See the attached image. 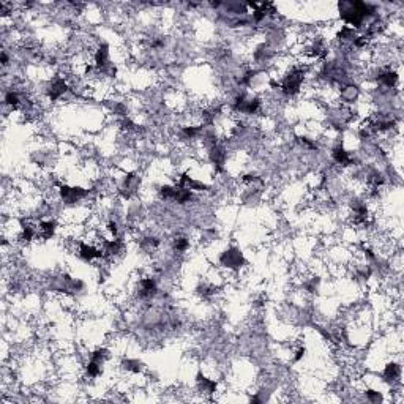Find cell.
<instances>
[{"mask_svg": "<svg viewBox=\"0 0 404 404\" xmlns=\"http://www.w3.org/2000/svg\"><path fill=\"white\" fill-rule=\"evenodd\" d=\"M174 251L175 252H185L188 248H189V240L188 238H185V237H179V238H175L174 240Z\"/></svg>", "mask_w": 404, "mask_h": 404, "instance_id": "8", "label": "cell"}, {"mask_svg": "<svg viewBox=\"0 0 404 404\" xmlns=\"http://www.w3.org/2000/svg\"><path fill=\"white\" fill-rule=\"evenodd\" d=\"M401 376V366L396 365V363H390L385 366V371H384V377L385 381H390V382H395L398 381Z\"/></svg>", "mask_w": 404, "mask_h": 404, "instance_id": "7", "label": "cell"}, {"mask_svg": "<svg viewBox=\"0 0 404 404\" xmlns=\"http://www.w3.org/2000/svg\"><path fill=\"white\" fill-rule=\"evenodd\" d=\"M332 158H333L335 163L341 164V166H351V163H352L351 153L343 147V145H337V147H333Z\"/></svg>", "mask_w": 404, "mask_h": 404, "instance_id": "5", "label": "cell"}, {"mask_svg": "<svg viewBox=\"0 0 404 404\" xmlns=\"http://www.w3.org/2000/svg\"><path fill=\"white\" fill-rule=\"evenodd\" d=\"M59 194L62 201L65 204H76L81 199H84L88 194V189L79 188V186H68V185H60L59 188Z\"/></svg>", "mask_w": 404, "mask_h": 404, "instance_id": "2", "label": "cell"}, {"mask_svg": "<svg viewBox=\"0 0 404 404\" xmlns=\"http://www.w3.org/2000/svg\"><path fill=\"white\" fill-rule=\"evenodd\" d=\"M198 385H199V390L202 393H207V395H212L217 391V382L212 381V379H207L202 374H198Z\"/></svg>", "mask_w": 404, "mask_h": 404, "instance_id": "6", "label": "cell"}, {"mask_svg": "<svg viewBox=\"0 0 404 404\" xmlns=\"http://www.w3.org/2000/svg\"><path fill=\"white\" fill-rule=\"evenodd\" d=\"M219 264L223 265V267L229 269V270H238L245 264V259H243V254H242V251L240 250L229 248V250H226L224 252H221Z\"/></svg>", "mask_w": 404, "mask_h": 404, "instance_id": "1", "label": "cell"}, {"mask_svg": "<svg viewBox=\"0 0 404 404\" xmlns=\"http://www.w3.org/2000/svg\"><path fill=\"white\" fill-rule=\"evenodd\" d=\"M305 352H306V349L305 347H299V351L295 352V357H294V362H300V360L305 357Z\"/></svg>", "mask_w": 404, "mask_h": 404, "instance_id": "10", "label": "cell"}, {"mask_svg": "<svg viewBox=\"0 0 404 404\" xmlns=\"http://www.w3.org/2000/svg\"><path fill=\"white\" fill-rule=\"evenodd\" d=\"M366 396H368V400L371 403H379V401L382 400L381 393H379V391H374V390H368V391H366Z\"/></svg>", "mask_w": 404, "mask_h": 404, "instance_id": "9", "label": "cell"}, {"mask_svg": "<svg viewBox=\"0 0 404 404\" xmlns=\"http://www.w3.org/2000/svg\"><path fill=\"white\" fill-rule=\"evenodd\" d=\"M68 84H67V81L63 79V78H54L52 81L49 82V85L46 88V95H48V98L50 101H57V100H60L63 95H65L68 92Z\"/></svg>", "mask_w": 404, "mask_h": 404, "instance_id": "3", "label": "cell"}, {"mask_svg": "<svg viewBox=\"0 0 404 404\" xmlns=\"http://www.w3.org/2000/svg\"><path fill=\"white\" fill-rule=\"evenodd\" d=\"M78 254L81 256L82 261L92 262V261H95V259H103L104 251H103V248H98V246H95L92 243L81 242L79 248H78Z\"/></svg>", "mask_w": 404, "mask_h": 404, "instance_id": "4", "label": "cell"}]
</instances>
